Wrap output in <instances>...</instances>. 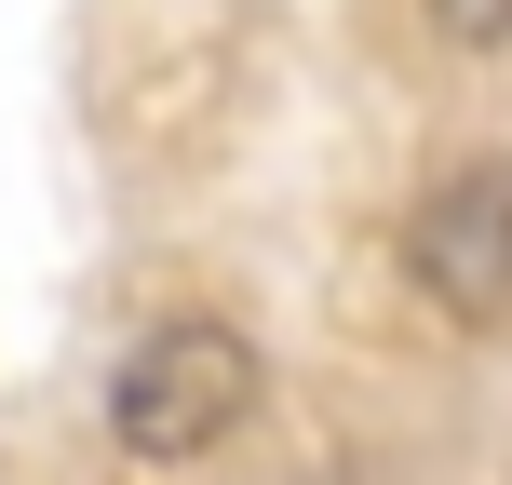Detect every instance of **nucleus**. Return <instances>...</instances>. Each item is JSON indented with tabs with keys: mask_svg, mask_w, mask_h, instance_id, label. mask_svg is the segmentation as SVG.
<instances>
[{
	"mask_svg": "<svg viewBox=\"0 0 512 485\" xmlns=\"http://www.w3.org/2000/svg\"><path fill=\"white\" fill-rule=\"evenodd\" d=\"M256 405H270V351H256L243 310H149V324L122 337V364H108V459L122 472H203L230 459V445L256 432Z\"/></svg>",
	"mask_w": 512,
	"mask_h": 485,
	"instance_id": "f257e3e1",
	"label": "nucleus"
},
{
	"mask_svg": "<svg viewBox=\"0 0 512 485\" xmlns=\"http://www.w3.org/2000/svg\"><path fill=\"white\" fill-rule=\"evenodd\" d=\"M391 270L459 337H512V149H445L391 216Z\"/></svg>",
	"mask_w": 512,
	"mask_h": 485,
	"instance_id": "f03ea898",
	"label": "nucleus"
},
{
	"mask_svg": "<svg viewBox=\"0 0 512 485\" xmlns=\"http://www.w3.org/2000/svg\"><path fill=\"white\" fill-rule=\"evenodd\" d=\"M418 27H432L445 54H472V68L512 54V0H418Z\"/></svg>",
	"mask_w": 512,
	"mask_h": 485,
	"instance_id": "7ed1b4c3",
	"label": "nucleus"
}]
</instances>
